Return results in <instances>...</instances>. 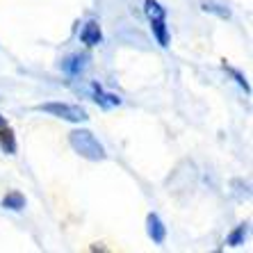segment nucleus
Masks as SVG:
<instances>
[{"instance_id":"obj_1","label":"nucleus","mask_w":253,"mask_h":253,"mask_svg":"<svg viewBox=\"0 0 253 253\" xmlns=\"http://www.w3.org/2000/svg\"><path fill=\"white\" fill-rule=\"evenodd\" d=\"M69 144L71 148L76 151L80 158L84 160H91V162H98V160H105V148L103 144L98 141V137L94 132H89L84 128H78V130H71L69 132Z\"/></svg>"},{"instance_id":"obj_2","label":"nucleus","mask_w":253,"mask_h":253,"mask_svg":"<svg viewBox=\"0 0 253 253\" xmlns=\"http://www.w3.org/2000/svg\"><path fill=\"white\" fill-rule=\"evenodd\" d=\"M37 110L62 119V121H69V124H87L89 121V112L84 107L73 105V103H62V100H48V103L37 105Z\"/></svg>"},{"instance_id":"obj_3","label":"nucleus","mask_w":253,"mask_h":253,"mask_svg":"<svg viewBox=\"0 0 253 253\" xmlns=\"http://www.w3.org/2000/svg\"><path fill=\"white\" fill-rule=\"evenodd\" d=\"M89 91H91V98H94V103L100 107V110H110V107H117L124 103V98L119 94H112V91H105L103 89V84L98 83H91L89 84Z\"/></svg>"},{"instance_id":"obj_4","label":"nucleus","mask_w":253,"mask_h":253,"mask_svg":"<svg viewBox=\"0 0 253 253\" xmlns=\"http://www.w3.org/2000/svg\"><path fill=\"white\" fill-rule=\"evenodd\" d=\"M80 42L87 48H94L98 43H103V30H100V23L96 18H89L87 23L80 28Z\"/></svg>"},{"instance_id":"obj_5","label":"nucleus","mask_w":253,"mask_h":253,"mask_svg":"<svg viewBox=\"0 0 253 253\" xmlns=\"http://www.w3.org/2000/svg\"><path fill=\"white\" fill-rule=\"evenodd\" d=\"M146 233H148V237H151V242H153V244H165V240H167V226H165V221L160 219L158 212H148V217H146Z\"/></svg>"},{"instance_id":"obj_6","label":"nucleus","mask_w":253,"mask_h":253,"mask_svg":"<svg viewBox=\"0 0 253 253\" xmlns=\"http://www.w3.org/2000/svg\"><path fill=\"white\" fill-rule=\"evenodd\" d=\"M87 62H89V55L87 53H73V55H69V57H64L62 59V71H64L66 76H71V78H76V76H80L84 71V66H87Z\"/></svg>"},{"instance_id":"obj_7","label":"nucleus","mask_w":253,"mask_h":253,"mask_svg":"<svg viewBox=\"0 0 253 253\" xmlns=\"http://www.w3.org/2000/svg\"><path fill=\"white\" fill-rule=\"evenodd\" d=\"M201 9L206 14H212V16L221 18V21H228V18L233 16L230 7L226 5L224 0H201Z\"/></svg>"},{"instance_id":"obj_8","label":"nucleus","mask_w":253,"mask_h":253,"mask_svg":"<svg viewBox=\"0 0 253 253\" xmlns=\"http://www.w3.org/2000/svg\"><path fill=\"white\" fill-rule=\"evenodd\" d=\"M0 151L7 155H16V151H18L16 135H14V130L9 128V124L0 128Z\"/></svg>"},{"instance_id":"obj_9","label":"nucleus","mask_w":253,"mask_h":253,"mask_svg":"<svg viewBox=\"0 0 253 253\" xmlns=\"http://www.w3.org/2000/svg\"><path fill=\"white\" fill-rule=\"evenodd\" d=\"M25 194L23 192H18V189H12V192H7L5 196H2V201H0V206L5 208V210H12V212H21L25 208Z\"/></svg>"},{"instance_id":"obj_10","label":"nucleus","mask_w":253,"mask_h":253,"mask_svg":"<svg viewBox=\"0 0 253 253\" xmlns=\"http://www.w3.org/2000/svg\"><path fill=\"white\" fill-rule=\"evenodd\" d=\"M148 23H151V32H153L158 46L169 48V25H167V18H162V21H148Z\"/></svg>"},{"instance_id":"obj_11","label":"nucleus","mask_w":253,"mask_h":253,"mask_svg":"<svg viewBox=\"0 0 253 253\" xmlns=\"http://www.w3.org/2000/svg\"><path fill=\"white\" fill-rule=\"evenodd\" d=\"M144 14L148 21H162L167 18V7H162L160 0H144Z\"/></svg>"},{"instance_id":"obj_12","label":"nucleus","mask_w":253,"mask_h":253,"mask_svg":"<svg viewBox=\"0 0 253 253\" xmlns=\"http://www.w3.org/2000/svg\"><path fill=\"white\" fill-rule=\"evenodd\" d=\"M247 237H249V224H240L228 233L226 244H228V247H242V244L247 242Z\"/></svg>"},{"instance_id":"obj_13","label":"nucleus","mask_w":253,"mask_h":253,"mask_svg":"<svg viewBox=\"0 0 253 253\" xmlns=\"http://www.w3.org/2000/svg\"><path fill=\"white\" fill-rule=\"evenodd\" d=\"M221 66H224V71H226V73H230V76H233V80H235V83L240 84V87L244 89L247 94H251V87H249V80H247V78H244V73H242V71H237L235 66H230L228 62H226V59H221Z\"/></svg>"},{"instance_id":"obj_14","label":"nucleus","mask_w":253,"mask_h":253,"mask_svg":"<svg viewBox=\"0 0 253 253\" xmlns=\"http://www.w3.org/2000/svg\"><path fill=\"white\" fill-rule=\"evenodd\" d=\"M2 126H7V119L2 117V114H0V128H2Z\"/></svg>"}]
</instances>
